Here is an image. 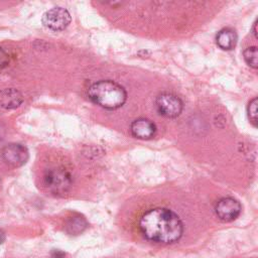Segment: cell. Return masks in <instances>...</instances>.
<instances>
[{"instance_id": "9a60e30c", "label": "cell", "mask_w": 258, "mask_h": 258, "mask_svg": "<svg viewBox=\"0 0 258 258\" xmlns=\"http://www.w3.org/2000/svg\"><path fill=\"white\" fill-rule=\"evenodd\" d=\"M52 258H64V254L60 251H54L52 254Z\"/></svg>"}, {"instance_id": "30bf717a", "label": "cell", "mask_w": 258, "mask_h": 258, "mask_svg": "<svg viewBox=\"0 0 258 258\" xmlns=\"http://www.w3.org/2000/svg\"><path fill=\"white\" fill-rule=\"evenodd\" d=\"M237 39L238 36L236 31L230 27L221 29L216 36V42L218 46L224 50L233 49L237 43Z\"/></svg>"}, {"instance_id": "e0dca14e", "label": "cell", "mask_w": 258, "mask_h": 258, "mask_svg": "<svg viewBox=\"0 0 258 258\" xmlns=\"http://www.w3.org/2000/svg\"><path fill=\"white\" fill-rule=\"evenodd\" d=\"M256 26H257V20L254 22V24H253V34H254V36L255 37H257V31H256Z\"/></svg>"}, {"instance_id": "4fadbf2b", "label": "cell", "mask_w": 258, "mask_h": 258, "mask_svg": "<svg viewBox=\"0 0 258 258\" xmlns=\"http://www.w3.org/2000/svg\"><path fill=\"white\" fill-rule=\"evenodd\" d=\"M247 114L250 122L253 124V126L257 127V98L252 99L247 107Z\"/></svg>"}, {"instance_id": "7a4b0ae2", "label": "cell", "mask_w": 258, "mask_h": 258, "mask_svg": "<svg viewBox=\"0 0 258 258\" xmlns=\"http://www.w3.org/2000/svg\"><path fill=\"white\" fill-rule=\"evenodd\" d=\"M88 96L92 102L107 110H116L122 107L127 99L125 89L111 80H101L91 85Z\"/></svg>"}, {"instance_id": "277c9868", "label": "cell", "mask_w": 258, "mask_h": 258, "mask_svg": "<svg viewBox=\"0 0 258 258\" xmlns=\"http://www.w3.org/2000/svg\"><path fill=\"white\" fill-rule=\"evenodd\" d=\"M155 105L159 114L166 118H175L180 115L183 104L182 101L174 94L161 93L156 97Z\"/></svg>"}, {"instance_id": "2e32d148", "label": "cell", "mask_w": 258, "mask_h": 258, "mask_svg": "<svg viewBox=\"0 0 258 258\" xmlns=\"http://www.w3.org/2000/svg\"><path fill=\"white\" fill-rule=\"evenodd\" d=\"M4 240H5V234L3 233V231H2V230H0V244H1V243H3V242H4Z\"/></svg>"}, {"instance_id": "ba28073f", "label": "cell", "mask_w": 258, "mask_h": 258, "mask_svg": "<svg viewBox=\"0 0 258 258\" xmlns=\"http://www.w3.org/2000/svg\"><path fill=\"white\" fill-rule=\"evenodd\" d=\"M130 131L135 138L147 140L154 136L156 132V126L149 119L138 118L131 123Z\"/></svg>"}, {"instance_id": "5bb4252c", "label": "cell", "mask_w": 258, "mask_h": 258, "mask_svg": "<svg viewBox=\"0 0 258 258\" xmlns=\"http://www.w3.org/2000/svg\"><path fill=\"white\" fill-rule=\"evenodd\" d=\"M9 63V55L8 53L0 47V70L5 69Z\"/></svg>"}, {"instance_id": "8fae6325", "label": "cell", "mask_w": 258, "mask_h": 258, "mask_svg": "<svg viewBox=\"0 0 258 258\" xmlns=\"http://www.w3.org/2000/svg\"><path fill=\"white\" fill-rule=\"evenodd\" d=\"M88 226L86 219L81 215H74L70 217L66 223V230L71 235H78L82 233Z\"/></svg>"}, {"instance_id": "52a82bcc", "label": "cell", "mask_w": 258, "mask_h": 258, "mask_svg": "<svg viewBox=\"0 0 258 258\" xmlns=\"http://www.w3.org/2000/svg\"><path fill=\"white\" fill-rule=\"evenodd\" d=\"M3 160L12 167H19L26 163L28 159L27 149L18 143H10L1 150Z\"/></svg>"}, {"instance_id": "7c38bea8", "label": "cell", "mask_w": 258, "mask_h": 258, "mask_svg": "<svg viewBox=\"0 0 258 258\" xmlns=\"http://www.w3.org/2000/svg\"><path fill=\"white\" fill-rule=\"evenodd\" d=\"M244 59L253 69H257V47L256 46H249L247 47L244 52Z\"/></svg>"}, {"instance_id": "5b68a950", "label": "cell", "mask_w": 258, "mask_h": 258, "mask_svg": "<svg viewBox=\"0 0 258 258\" xmlns=\"http://www.w3.org/2000/svg\"><path fill=\"white\" fill-rule=\"evenodd\" d=\"M71 22L70 12L62 7H53L42 16L43 25L53 31L63 30Z\"/></svg>"}, {"instance_id": "3957f363", "label": "cell", "mask_w": 258, "mask_h": 258, "mask_svg": "<svg viewBox=\"0 0 258 258\" xmlns=\"http://www.w3.org/2000/svg\"><path fill=\"white\" fill-rule=\"evenodd\" d=\"M42 184L49 194L55 196L64 195L73 184V176L63 166H53L43 173Z\"/></svg>"}, {"instance_id": "8992f818", "label": "cell", "mask_w": 258, "mask_h": 258, "mask_svg": "<svg viewBox=\"0 0 258 258\" xmlns=\"http://www.w3.org/2000/svg\"><path fill=\"white\" fill-rule=\"evenodd\" d=\"M240 203L231 197L220 199L215 206L217 217L223 222H232L237 219L241 213Z\"/></svg>"}, {"instance_id": "6da1fadb", "label": "cell", "mask_w": 258, "mask_h": 258, "mask_svg": "<svg viewBox=\"0 0 258 258\" xmlns=\"http://www.w3.org/2000/svg\"><path fill=\"white\" fill-rule=\"evenodd\" d=\"M139 228L147 240L165 245L177 242L183 233L179 217L166 208L147 211L139 221Z\"/></svg>"}, {"instance_id": "9c48e42d", "label": "cell", "mask_w": 258, "mask_h": 258, "mask_svg": "<svg viewBox=\"0 0 258 258\" xmlns=\"http://www.w3.org/2000/svg\"><path fill=\"white\" fill-rule=\"evenodd\" d=\"M23 102L22 94L13 88L0 91V107L6 110L18 108Z\"/></svg>"}]
</instances>
